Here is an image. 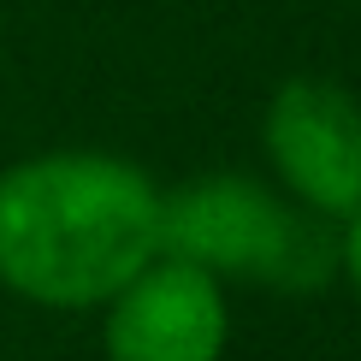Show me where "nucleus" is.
<instances>
[{
  "mask_svg": "<svg viewBox=\"0 0 361 361\" xmlns=\"http://www.w3.org/2000/svg\"><path fill=\"white\" fill-rule=\"evenodd\" d=\"M261 148L279 195L343 225L361 207V101L332 78H290L261 113Z\"/></svg>",
  "mask_w": 361,
  "mask_h": 361,
  "instance_id": "obj_3",
  "label": "nucleus"
},
{
  "mask_svg": "<svg viewBox=\"0 0 361 361\" xmlns=\"http://www.w3.org/2000/svg\"><path fill=\"white\" fill-rule=\"evenodd\" d=\"M225 343H231L225 284L178 255H154L125 290L101 302L107 361H219Z\"/></svg>",
  "mask_w": 361,
  "mask_h": 361,
  "instance_id": "obj_4",
  "label": "nucleus"
},
{
  "mask_svg": "<svg viewBox=\"0 0 361 361\" xmlns=\"http://www.w3.org/2000/svg\"><path fill=\"white\" fill-rule=\"evenodd\" d=\"M160 255V184L107 148H48L0 172V284L83 314Z\"/></svg>",
  "mask_w": 361,
  "mask_h": 361,
  "instance_id": "obj_1",
  "label": "nucleus"
},
{
  "mask_svg": "<svg viewBox=\"0 0 361 361\" xmlns=\"http://www.w3.org/2000/svg\"><path fill=\"white\" fill-rule=\"evenodd\" d=\"M338 273H343V284H350L355 302H361V207L338 225Z\"/></svg>",
  "mask_w": 361,
  "mask_h": 361,
  "instance_id": "obj_5",
  "label": "nucleus"
},
{
  "mask_svg": "<svg viewBox=\"0 0 361 361\" xmlns=\"http://www.w3.org/2000/svg\"><path fill=\"white\" fill-rule=\"evenodd\" d=\"M160 255H178L219 284L267 279L279 290H308L338 267V243H314V214L249 172H202L160 190Z\"/></svg>",
  "mask_w": 361,
  "mask_h": 361,
  "instance_id": "obj_2",
  "label": "nucleus"
}]
</instances>
